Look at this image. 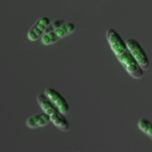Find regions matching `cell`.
<instances>
[{"mask_svg":"<svg viewBox=\"0 0 152 152\" xmlns=\"http://www.w3.org/2000/svg\"><path fill=\"white\" fill-rule=\"evenodd\" d=\"M65 23V21L62 20V19H56V20H54L53 22H50V24L48 25L47 28H46L45 34H48V33L51 32V31L60 28V27L62 26V25H63Z\"/></svg>","mask_w":152,"mask_h":152,"instance_id":"9c48e42d","label":"cell"},{"mask_svg":"<svg viewBox=\"0 0 152 152\" xmlns=\"http://www.w3.org/2000/svg\"><path fill=\"white\" fill-rule=\"evenodd\" d=\"M37 101L41 109L49 116L50 122L56 129L62 132H66L70 130V125L65 115L59 111V110L48 100L44 94H39L37 96Z\"/></svg>","mask_w":152,"mask_h":152,"instance_id":"7a4b0ae2","label":"cell"},{"mask_svg":"<svg viewBox=\"0 0 152 152\" xmlns=\"http://www.w3.org/2000/svg\"><path fill=\"white\" fill-rule=\"evenodd\" d=\"M50 19L47 16L39 18L32 27L28 30L27 37L31 42H35L42 38L45 34L48 25L50 24Z\"/></svg>","mask_w":152,"mask_h":152,"instance_id":"8992f818","label":"cell"},{"mask_svg":"<svg viewBox=\"0 0 152 152\" xmlns=\"http://www.w3.org/2000/svg\"><path fill=\"white\" fill-rule=\"evenodd\" d=\"M49 123H50V119L46 113L43 111L42 113L34 114L31 117H28L26 120L27 127L31 129H38V128L45 127Z\"/></svg>","mask_w":152,"mask_h":152,"instance_id":"52a82bcc","label":"cell"},{"mask_svg":"<svg viewBox=\"0 0 152 152\" xmlns=\"http://www.w3.org/2000/svg\"><path fill=\"white\" fill-rule=\"evenodd\" d=\"M126 42L129 51L136 59L140 66L144 71L148 70L150 66L149 59L140 44L134 39H128Z\"/></svg>","mask_w":152,"mask_h":152,"instance_id":"277c9868","label":"cell"},{"mask_svg":"<svg viewBox=\"0 0 152 152\" xmlns=\"http://www.w3.org/2000/svg\"><path fill=\"white\" fill-rule=\"evenodd\" d=\"M107 42L117 59L126 72L134 80H140L144 76V70L134 58L121 36L117 31L109 28L105 33Z\"/></svg>","mask_w":152,"mask_h":152,"instance_id":"6da1fadb","label":"cell"},{"mask_svg":"<svg viewBox=\"0 0 152 152\" xmlns=\"http://www.w3.org/2000/svg\"><path fill=\"white\" fill-rule=\"evenodd\" d=\"M140 130L152 140V123L145 118H140L137 123Z\"/></svg>","mask_w":152,"mask_h":152,"instance_id":"ba28073f","label":"cell"},{"mask_svg":"<svg viewBox=\"0 0 152 152\" xmlns=\"http://www.w3.org/2000/svg\"><path fill=\"white\" fill-rule=\"evenodd\" d=\"M76 30L74 22H65L63 25L48 34H44L41 38V42L44 45H50L55 44L59 40L71 35Z\"/></svg>","mask_w":152,"mask_h":152,"instance_id":"3957f363","label":"cell"},{"mask_svg":"<svg viewBox=\"0 0 152 152\" xmlns=\"http://www.w3.org/2000/svg\"><path fill=\"white\" fill-rule=\"evenodd\" d=\"M44 94L52 104L55 105L61 113L67 115L70 111V106L66 99L61 94L59 91L53 88H48L45 90Z\"/></svg>","mask_w":152,"mask_h":152,"instance_id":"5b68a950","label":"cell"}]
</instances>
